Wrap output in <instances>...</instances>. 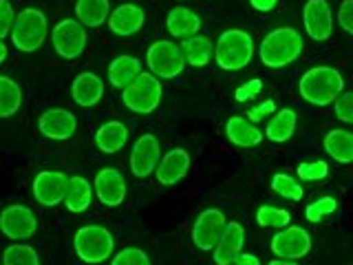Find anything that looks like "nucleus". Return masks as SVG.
<instances>
[{
	"mask_svg": "<svg viewBox=\"0 0 353 265\" xmlns=\"http://www.w3.org/2000/svg\"><path fill=\"white\" fill-rule=\"evenodd\" d=\"M296 130V110L294 108H281L276 110L274 117L268 121V128H265V137L270 141L283 144L290 141L294 137Z\"/></svg>",
	"mask_w": 353,
	"mask_h": 265,
	"instance_id": "nucleus-29",
	"label": "nucleus"
},
{
	"mask_svg": "<svg viewBox=\"0 0 353 265\" xmlns=\"http://www.w3.org/2000/svg\"><path fill=\"white\" fill-rule=\"evenodd\" d=\"M270 248L279 259L301 261L312 252V235L301 226H287L272 237Z\"/></svg>",
	"mask_w": 353,
	"mask_h": 265,
	"instance_id": "nucleus-10",
	"label": "nucleus"
},
{
	"mask_svg": "<svg viewBox=\"0 0 353 265\" xmlns=\"http://www.w3.org/2000/svg\"><path fill=\"white\" fill-rule=\"evenodd\" d=\"M75 254L84 263H104L115 252V239L104 226H82L73 237Z\"/></svg>",
	"mask_w": 353,
	"mask_h": 265,
	"instance_id": "nucleus-6",
	"label": "nucleus"
},
{
	"mask_svg": "<svg viewBox=\"0 0 353 265\" xmlns=\"http://www.w3.org/2000/svg\"><path fill=\"white\" fill-rule=\"evenodd\" d=\"M110 16V0H77L75 18L88 29L102 27Z\"/></svg>",
	"mask_w": 353,
	"mask_h": 265,
	"instance_id": "nucleus-28",
	"label": "nucleus"
},
{
	"mask_svg": "<svg viewBox=\"0 0 353 265\" xmlns=\"http://www.w3.org/2000/svg\"><path fill=\"white\" fill-rule=\"evenodd\" d=\"M163 88L157 75L150 71H141L124 91H121V102L128 110L137 115H150L161 104Z\"/></svg>",
	"mask_w": 353,
	"mask_h": 265,
	"instance_id": "nucleus-5",
	"label": "nucleus"
},
{
	"mask_svg": "<svg viewBox=\"0 0 353 265\" xmlns=\"http://www.w3.org/2000/svg\"><path fill=\"white\" fill-rule=\"evenodd\" d=\"M303 44V36L294 27H279L263 38L259 47L261 62L270 69H283L301 58Z\"/></svg>",
	"mask_w": 353,
	"mask_h": 265,
	"instance_id": "nucleus-2",
	"label": "nucleus"
},
{
	"mask_svg": "<svg viewBox=\"0 0 353 265\" xmlns=\"http://www.w3.org/2000/svg\"><path fill=\"white\" fill-rule=\"evenodd\" d=\"M188 170H190V153L185 148H172L161 155L157 168H154V177L161 186H174L183 179Z\"/></svg>",
	"mask_w": 353,
	"mask_h": 265,
	"instance_id": "nucleus-17",
	"label": "nucleus"
},
{
	"mask_svg": "<svg viewBox=\"0 0 353 265\" xmlns=\"http://www.w3.org/2000/svg\"><path fill=\"white\" fill-rule=\"evenodd\" d=\"M161 159V144L159 139L146 132V135H141L135 139L132 144V150H130V170L135 177L143 179V177H148L154 173L157 168V164Z\"/></svg>",
	"mask_w": 353,
	"mask_h": 265,
	"instance_id": "nucleus-14",
	"label": "nucleus"
},
{
	"mask_svg": "<svg viewBox=\"0 0 353 265\" xmlns=\"http://www.w3.org/2000/svg\"><path fill=\"white\" fill-rule=\"evenodd\" d=\"M342 91H345V80L334 66H314L305 71L298 82V93L307 104L314 106L334 104Z\"/></svg>",
	"mask_w": 353,
	"mask_h": 265,
	"instance_id": "nucleus-1",
	"label": "nucleus"
},
{
	"mask_svg": "<svg viewBox=\"0 0 353 265\" xmlns=\"http://www.w3.org/2000/svg\"><path fill=\"white\" fill-rule=\"evenodd\" d=\"M86 27L77 18H64L51 31V44L62 60L80 58L86 49Z\"/></svg>",
	"mask_w": 353,
	"mask_h": 265,
	"instance_id": "nucleus-8",
	"label": "nucleus"
},
{
	"mask_svg": "<svg viewBox=\"0 0 353 265\" xmlns=\"http://www.w3.org/2000/svg\"><path fill=\"white\" fill-rule=\"evenodd\" d=\"M225 135L239 148H254V146H259V144L263 141L265 132L254 126L250 119L234 115V117H230L225 121Z\"/></svg>",
	"mask_w": 353,
	"mask_h": 265,
	"instance_id": "nucleus-24",
	"label": "nucleus"
},
{
	"mask_svg": "<svg viewBox=\"0 0 353 265\" xmlns=\"http://www.w3.org/2000/svg\"><path fill=\"white\" fill-rule=\"evenodd\" d=\"M181 53L185 58V64L194 66V69H201V66H205L210 60H212L214 55V44L210 38L205 36H192V38H185L181 40Z\"/></svg>",
	"mask_w": 353,
	"mask_h": 265,
	"instance_id": "nucleus-26",
	"label": "nucleus"
},
{
	"mask_svg": "<svg viewBox=\"0 0 353 265\" xmlns=\"http://www.w3.org/2000/svg\"><path fill=\"white\" fill-rule=\"evenodd\" d=\"M71 97L77 106L91 108L102 102L104 97V80L93 71H82L71 82Z\"/></svg>",
	"mask_w": 353,
	"mask_h": 265,
	"instance_id": "nucleus-20",
	"label": "nucleus"
},
{
	"mask_svg": "<svg viewBox=\"0 0 353 265\" xmlns=\"http://www.w3.org/2000/svg\"><path fill=\"white\" fill-rule=\"evenodd\" d=\"M303 25L307 36L316 42H325L334 33V11L327 0H307L303 9Z\"/></svg>",
	"mask_w": 353,
	"mask_h": 265,
	"instance_id": "nucleus-13",
	"label": "nucleus"
},
{
	"mask_svg": "<svg viewBox=\"0 0 353 265\" xmlns=\"http://www.w3.org/2000/svg\"><path fill=\"white\" fill-rule=\"evenodd\" d=\"M338 25L342 31L353 36V0H342V5L338 7Z\"/></svg>",
	"mask_w": 353,
	"mask_h": 265,
	"instance_id": "nucleus-40",
	"label": "nucleus"
},
{
	"mask_svg": "<svg viewBox=\"0 0 353 265\" xmlns=\"http://www.w3.org/2000/svg\"><path fill=\"white\" fill-rule=\"evenodd\" d=\"M7 55H9L7 44H5V40H0V64H3V62L7 60Z\"/></svg>",
	"mask_w": 353,
	"mask_h": 265,
	"instance_id": "nucleus-44",
	"label": "nucleus"
},
{
	"mask_svg": "<svg viewBox=\"0 0 353 265\" xmlns=\"http://www.w3.org/2000/svg\"><path fill=\"white\" fill-rule=\"evenodd\" d=\"M128 126L119 119H110L95 130V146L104 155H115L126 146Z\"/></svg>",
	"mask_w": 353,
	"mask_h": 265,
	"instance_id": "nucleus-21",
	"label": "nucleus"
},
{
	"mask_svg": "<svg viewBox=\"0 0 353 265\" xmlns=\"http://www.w3.org/2000/svg\"><path fill=\"white\" fill-rule=\"evenodd\" d=\"M243 246H245V228L239 221H228L223 235H221L214 248V263L232 265L243 254Z\"/></svg>",
	"mask_w": 353,
	"mask_h": 265,
	"instance_id": "nucleus-19",
	"label": "nucleus"
},
{
	"mask_svg": "<svg viewBox=\"0 0 353 265\" xmlns=\"http://www.w3.org/2000/svg\"><path fill=\"white\" fill-rule=\"evenodd\" d=\"M38 230V217L29 206L11 204L0 213V232L11 241L31 239Z\"/></svg>",
	"mask_w": 353,
	"mask_h": 265,
	"instance_id": "nucleus-9",
	"label": "nucleus"
},
{
	"mask_svg": "<svg viewBox=\"0 0 353 265\" xmlns=\"http://www.w3.org/2000/svg\"><path fill=\"white\" fill-rule=\"evenodd\" d=\"M141 73V62L135 55H117V58L108 64V82L113 84L115 88H124L135 80V77Z\"/></svg>",
	"mask_w": 353,
	"mask_h": 265,
	"instance_id": "nucleus-25",
	"label": "nucleus"
},
{
	"mask_svg": "<svg viewBox=\"0 0 353 265\" xmlns=\"http://www.w3.org/2000/svg\"><path fill=\"white\" fill-rule=\"evenodd\" d=\"M296 175L303 181H320L329 175V164L327 161H303L298 164Z\"/></svg>",
	"mask_w": 353,
	"mask_h": 265,
	"instance_id": "nucleus-35",
	"label": "nucleus"
},
{
	"mask_svg": "<svg viewBox=\"0 0 353 265\" xmlns=\"http://www.w3.org/2000/svg\"><path fill=\"white\" fill-rule=\"evenodd\" d=\"M3 265H40V257L29 243H11L3 252Z\"/></svg>",
	"mask_w": 353,
	"mask_h": 265,
	"instance_id": "nucleus-31",
	"label": "nucleus"
},
{
	"mask_svg": "<svg viewBox=\"0 0 353 265\" xmlns=\"http://www.w3.org/2000/svg\"><path fill=\"white\" fill-rule=\"evenodd\" d=\"M268 265H298V261H290V259H274Z\"/></svg>",
	"mask_w": 353,
	"mask_h": 265,
	"instance_id": "nucleus-45",
	"label": "nucleus"
},
{
	"mask_svg": "<svg viewBox=\"0 0 353 265\" xmlns=\"http://www.w3.org/2000/svg\"><path fill=\"white\" fill-rule=\"evenodd\" d=\"M14 20H16V9L9 0H0V40H5L11 27H14Z\"/></svg>",
	"mask_w": 353,
	"mask_h": 265,
	"instance_id": "nucleus-38",
	"label": "nucleus"
},
{
	"mask_svg": "<svg viewBox=\"0 0 353 265\" xmlns=\"http://www.w3.org/2000/svg\"><path fill=\"white\" fill-rule=\"evenodd\" d=\"M276 3H279V0H250L252 9L261 11V14H268V11H272L276 7Z\"/></svg>",
	"mask_w": 353,
	"mask_h": 265,
	"instance_id": "nucleus-42",
	"label": "nucleus"
},
{
	"mask_svg": "<svg viewBox=\"0 0 353 265\" xmlns=\"http://www.w3.org/2000/svg\"><path fill=\"white\" fill-rule=\"evenodd\" d=\"M334 110H336V117L340 121H347V124H353V91H342L336 102H334Z\"/></svg>",
	"mask_w": 353,
	"mask_h": 265,
	"instance_id": "nucleus-37",
	"label": "nucleus"
},
{
	"mask_svg": "<svg viewBox=\"0 0 353 265\" xmlns=\"http://www.w3.org/2000/svg\"><path fill=\"white\" fill-rule=\"evenodd\" d=\"M38 130L47 139L53 141H66L75 135L77 130V117L66 108H49L44 110L38 119Z\"/></svg>",
	"mask_w": 353,
	"mask_h": 265,
	"instance_id": "nucleus-16",
	"label": "nucleus"
},
{
	"mask_svg": "<svg viewBox=\"0 0 353 265\" xmlns=\"http://www.w3.org/2000/svg\"><path fill=\"white\" fill-rule=\"evenodd\" d=\"M22 106V88L16 80L0 75V117L16 115Z\"/></svg>",
	"mask_w": 353,
	"mask_h": 265,
	"instance_id": "nucleus-30",
	"label": "nucleus"
},
{
	"mask_svg": "<svg viewBox=\"0 0 353 265\" xmlns=\"http://www.w3.org/2000/svg\"><path fill=\"white\" fill-rule=\"evenodd\" d=\"M146 22V14L143 9L135 3H121L119 7H115L110 11V16L106 20L108 29L115 33V36H135V33L143 27Z\"/></svg>",
	"mask_w": 353,
	"mask_h": 265,
	"instance_id": "nucleus-18",
	"label": "nucleus"
},
{
	"mask_svg": "<svg viewBox=\"0 0 353 265\" xmlns=\"http://www.w3.org/2000/svg\"><path fill=\"white\" fill-rule=\"evenodd\" d=\"M66 186H69V177L60 170H42L36 175L31 184V193L36 202L44 208H55L64 204Z\"/></svg>",
	"mask_w": 353,
	"mask_h": 265,
	"instance_id": "nucleus-12",
	"label": "nucleus"
},
{
	"mask_svg": "<svg viewBox=\"0 0 353 265\" xmlns=\"http://www.w3.org/2000/svg\"><path fill=\"white\" fill-rule=\"evenodd\" d=\"M272 190L283 199H290V202H301L305 195L301 181L287 173H276L272 177Z\"/></svg>",
	"mask_w": 353,
	"mask_h": 265,
	"instance_id": "nucleus-32",
	"label": "nucleus"
},
{
	"mask_svg": "<svg viewBox=\"0 0 353 265\" xmlns=\"http://www.w3.org/2000/svg\"><path fill=\"white\" fill-rule=\"evenodd\" d=\"M165 27H168V33L176 40H185V38H192L201 29V18L199 14L190 7H174L170 9L168 18H165Z\"/></svg>",
	"mask_w": 353,
	"mask_h": 265,
	"instance_id": "nucleus-23",
	"label": "nucleus"
},
{
	"mask_svg": "<svg viewBox=\"0 0 353 265\" xmlns=\"http://www.w3.org/2000/svg\"><path fill=\"white\" fill-rule=\"evenodd\" d=\"M256 221H259V226H263V228L283 230V228H287L292 224V215H290V210H285V208L261 206L256 210Z\"/></svg>",
	"mask_w": 353,
	"mask_h": 265,
	"instance_id": "nucleus-33",
	"label": "nucleus"
},
{
	"mask_svg": "<svg viewBox=\"0 0 353 265\" xmlns=\"http://www.w3.org/2000/svg\"><path fill=\"white\" fill-rule=\"evenodd\" d=\"M93 190L95 197L99 199V204H104L108 208H117L124 204L126 199V179L117 168H102L93 179Z\"/></svg>",
	"mask_w": 353,
	"mask_h": 265,
	"instance_id": "nucleus-15",
	"label": "nucleus"
},
{
	"mask_svg": "<svg viewBox=\"0 0 353 265\" xmlns=\"http://www.w3.org/2000/svg\"><path fill=\"white\" fill-rule=\"evenodd\" d=\"M261 91H263V82L259 80V77H254V80H248L245 84H241L236 88L234 97H236V102H248V99H254Z\"/></svg>",
	"mask_w": 353,
	"mask_h": 265,
	"instance_id": "nucleus-39",
	"label": "nucleus"
},
{
	"mask_svg": "<svg viewBox=\"0 0 353 265\" xmlns=\"http://www.w3.org/2000/svg\"><path fill=\"white\" fill-rule=\"evenodd\" d=\"M11 42L22 53L38 51L44 40L49 38V20L44 11L38 7H25L16 14L14 27H11Z\"/></svg>",
	"mask_w": 353,
	"mask_h": 265,
	"instance_id": "nucleus-3",
	"label": "nucleus"
},
{
	"mask_svg": "<svg viewBox=\"0 0 353 265\" xmlns=\"http://www.w3.org/2000/svg\"><path fill=\"white\" fill-rule=\"evenodd\" d=\"M323 146L331 159L338 164H351L353 161V132L345 128H334L325 135Z\"/></svg>",
	"mask_w": 353,
	"mask_h": 265,
	"instance_id": "nucleus-27",
	"label": "nucleus"
},
{
	"mask_svg": "<svg viewBox=\"0 0 353 265\" xmlns=\"http://www.w3.org/2000/svg\"><path fill=\"white\" fill-rule=\"evenodd\" d=\"M254 58V38L243 29H228L214 42V62L223 71H241Z\"/></svg>",
	"mask_w": 353,
	"mask_h": 265,
	"instance_id": "nucleus-4",
	"label": "nucleus"
},
{
	"mask_svg": "<svg viewBox=\"0 0 353 265\" xmlns=\"http://www.w3.org/2000/svg\"><path fill=\"white\" fill-rule=\"evenodd\" d=\"M110 265H152V263L141 248H124L115 254Z\"/></svg>",
	"mask_w": 353,
	"mask_h": 265,
	"instance_id": "nucleus-36",
	"label": "nucleus"
},
{
	"mask_svg": "<svg viewBox=\"0 0 353 265\" xmlns=\"http://www.w3.org/2000/svg\"><path fill=\"white\" fill-rule=\"evenodd\" d=\"M336 210H338V199L327 195V197H320L318 202L309 204L305 208V217H307V221H312V224H320L325 217L334 215Z\"/></svg>",
	"mask_w": 353,
	"mask_h": 265,
	"instance_id": "nucleus-34",
	"label": "nucleus"
},
{
	"mask_svg": "<svg viewBox=\"0 0 353 265\" xmlns=\"http://www.w3.org/2000/svg\"><path fill=\"white\" fill-rule=\"evenodd\" d=\"M146 64L150 73L157 75L159 80H172L183 73L185 58L179 44H174L172 40H157L146 51Z\"/></svg>",
	"mask_w": 353,
	"mask_h": 265,
	"instance_id": "nucleus-7",
	"label": "nucleus"
},
{
	"mask_svg": "<svg viewBox=\"0 0 353 265\" xmlns=\"http://www.w3.org/2000/svg\"><path fill=\"white\" fill-rule=\"evenodd\" d=\"M234 263L236 265H261L259 257H254V254H250V252H243Z\"/></svg>",
	"mask_w": 353,
	"mask_h": 265,
	"instance_id": "nucleus-43",
	"label": "nucleus"
},
{
	"mask_svg": "<svg viewBox=\"0 0 353 265\" xmlns=\"http://www.w3.org/2000/svg\"><path fill=\"white\" fill-rule=\"evenodd\" d=\"M93 195H95L93 184H88V179L82 175H73L69 177V186H66L64 206L69 213L82 215L88 210V206L93 204Z\"/></svg>",
	"mask_w": 353,
	"mask_h": 265,
	"instance_id": "nucleus-22",
	"label": "nucleus"
},
{
	"mask_svg": "<svg viewBox=\"0 0 353 265\" xmlns=\"http://www.w3.org/2000/svg\"><path fill=\"white\" fill-rule=\"evenodd\" d=\"M276 113V104H274V99H265L263 104L259 106H254L248 110V119L252 121V124H256V121H263L268 115H274Z\"/></svg>",
	"mask_w": 353,
	"mask_h": 265,
	"instance_id": "nucleus-41",
	"label": "nucleus"
},
{
	"mask_svg": "<svg viewBox=\"0 0 353 265\" xmlns=\"http://www.w3.org/2000/svg\"><path fill=\"white\" fill-rule=\"evenodd\" d=\"M228 226L225 215L221 213L219 208H208L201 215L196 217L194 226H192V241L199 250L210 252L216 248V243L223 235V230Z\"/></svg>",
	"mask_w": 353,
	"mask_h": 265,
	"instance_id": "nucleus-11",
	"label": "nucleus"
}]
</instances>
